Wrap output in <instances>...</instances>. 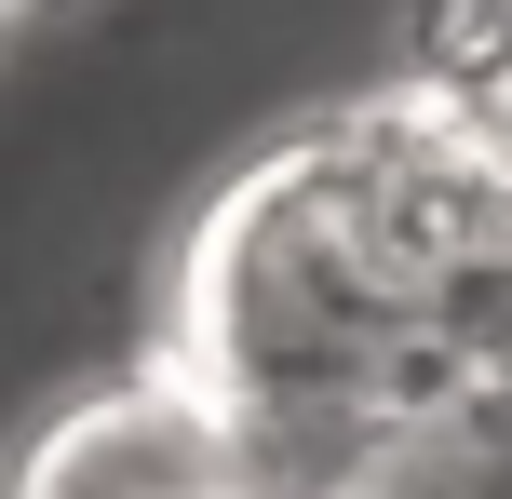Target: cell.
<instances>
[{
    "label": "cell",
    "mask_w": 512,
    "mask_h": 499,
    "mask_svg": "<svg viewBox=\"0 0 512 499\" xmlns=\"http://www.w3.org/2000/svg\"><path fill=\"white\" fill-rule=\"evenodd\" d=\"M0 499H243L230 405H216L176 351L108 365V378H81V392L14 446Z\"/></svg>",
    "instance_id": "obj_1"
},
{
    "label": "cell",
    "mask_w": 512,
    "mask_h": 499,
    "mask_svg": "<svg viewBox=\"0 0 512 499\" xmlns=\"http://www.w3.org/2000/svg\"><path fill=\"white\" fill-rule=\"evenodd\" d=\"M108 0H0V27H41V41H68V27H95Z\"/></svg>",
    "instance_id": "obj_2"
}]
</instances>
